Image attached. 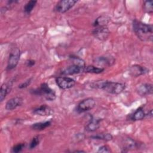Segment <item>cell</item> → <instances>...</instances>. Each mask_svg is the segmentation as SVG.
<instances>
[{
	"instance_id": "17",
	"label": "cell",
	"mask_w": 153,
	"mask_h": 153,
	"mask_svg": "<svg viewBox=\"0 0 153 153\" xmlns=\"http://www.w3.org/2000/svg\"><path fill=\"white\" fill-rule=\"evenodd\" d=\"M12 87V83L8 82L7 83H4L0 89V101L2 102L5 98L7 95L10 92Z\"/></svg>"
},
{
	"instance_id": "28",
	"label": "cell",
	"mask_w": 153,
	"mask_h": 153,
	"mask_svg": "<svg viewBox=\"0 0 153 153\" xmlns=\"http://www.w3.org/2000/svg\"><path fill=\"white\" fill-rule=\"evenodd\" d=\"M32 82V78H29L28 79H27L26 81H25L24 82H22V84H20L19 85V88H24L27 87V86H29L30 85V84Z\"/></svg>"
},
{
	"instance_id": "2",
	"label": "cell",
	"mask_w": 153,
	"mask_h": 153,
	"mask_svg": "<svg viewBox=\"0 0 153 153\" xmlns=\"http://www.w3.org/2000/svg\"><path fill=\"white\" fill-rule=\"evenodd\" d=\"M133 29L137 38L142 41H152L153 38V26L144 23L136 19L133 21Z\"/></svg>"
},
{
	"instance_id": "25",
	"label": "cell",
	"mask_w": 153,
	"mask_h": 153,
	"mask_svg": "<svg viewBox=\"0 0 153 153\" xmlns=\"http://www.w3.org/2000/svg\"><path fill=\"white\" fill-rule=\"evenodd\" d=\"M39 143V136H35L34 137H33V139H32V140L29 144V148L30 149L35 148L36 146H37L38 145Z\"/></svg>"
},
{
	"instance_id": "6",
	"label": "cell",
	"mask_w": 153,
	"mask_h": 153,
	"mask_svg": "<svg viewBox=\"0 0 153 153\" xmlns=\"http://www.w3.org/2000/svg\"><path fill=\"white\" fill-rule=\"evenodd\" d=\"M77 2L75 0H62L59 1L55 6L54 10L58 13H64L70 10Z\"/></svg>"
},
{
	"instance_id": "22",
	"label": "cell",
	"mask_w": 153,
	"mask_h": 153,
	"mask_svg": "<svg viewBox=\"0 0 153 153\" xmlns=\"http://www.w3.org/2000/svg\"><path fill=\"white\" fill-rule=\"evenodd\" d=\"M146 116V114L142 109V108H139L131 116V120L133 121H139L143 119Z\"/></svg>"
},
{
	"instance_id": "12",
	"label": "cell",
	"mask_w": 153,
	"mask_h": 153,
	"mask_svg": "<svg viewBox=\"0 0 153 153\" xmlns=\"http://www.w3.org/2000/svg\"><path fill=\"white\" fill-rule=\"evenodd\" d=\"M136 91L140 96L152 94L153 92L152 85L149 83H142L137 86Z\"/></svg>"
},
{
	"instance_id": "14",
	"label": "cell",
	"mask_w": 153,
	"mask_h": 153,
	"mask_svg": "<svg viewBox=\"0 0 153 153\" xmlns=\"http://www.w3.org/2000/svg\"><path fill=\"white\" fill-rule=\"evenodd\" d=\"M33 112L40 116H49L53 114V110L47 105H42L34 109Z\"/></svg>"
},
{
	"instance_id": "30",
	"label": "cell",
	"mask_w": 153,
	"mask_h": 153,
	"mask_svg": "<svg viewBox=\"0 0 153 153\" xmlns=\"http://www.w3.org/2000/svg\"><path fill=\"white\" fill-rule=\"evenodd\" d=\"M148 117H149L150 118H151V117H152V109H151L150 111L148 112V113L147 114H146V116H148Z\"/></svg>"
},
{
	"instance_id": "27",
	"label": "cell",
	"mask_w": 153,
	"mask_h": 153,
	"mask_svg": "<svg viewBox=\"0 0 153 153\" xmlns=\"http://www.w3.org/2000/svg\"><path fill=\"white\" fill-rule=\"evenodd\" d=\"M98 152H111L110 148L107 145H103L98 149Z\"/></svg>"
},
{
	"instance_id": "8",
	"label": "cell",
	"mask_w": 153,
	"mask_h": 153,
	"mask_svg": "<svg viewBox=\"0 0 153 153\" xmlns=\"http://www.w3.org/2000/svg\"><path fill=\"white\" fill-rule=\"evenodd\" d=\"M56 82L61 89H69L73 87L75 84V81L69 77L59 76L56 78Z\"/></svg>"
},
{
	"instance_id": "10",
	"label": "cell",
	"mask_w": 153,
	"mask_h": 153,
	"mask_svg": "<svg viewBox=\"0 0 153 153\" xmlns=\"http://www.w3.org/2000/svg\"><path fill=\"white\" fill-rule=\"evenodd\" d=\"M129 72L131 76L137 77L149 73V70L145 66H142L139 65H133L130 67Z\"/></svg>"
},
{
	"instance_id": "26",
	"label": "cell",
	"mask_w": 153,
	"mask_h": 153,
	"mask_svg": "<svg viewBox=\"0 0 153 153\" xmlns=\"http://www.w3.org/2000/svg\"><path fill=\"white\" fill-rule=\"evenodd\" d=\"M25 143H19L16 145L12 148V152L14 153H17L21 152L23 149L25 148Z\"/></svg>"
},
{
	"instance_id": "24",
	"label": "cell",
	"mask_w": 153,
	"mask_h": 153,
	"mask_svg": "<svg viewBox=\"0 0 153 153\" xmlns=\"http://www.w3.org/2000/svg\"><path fill=\"white\" fill-rule=\"evenodd\" d=\"M36 3H37L36 1L31 0V1H28L25 4V5L24 6V11H25V13H26V14H29L32 11V10L35 7Z\"/></svg>"
},
{
	"instance_id": "13",
	"label": "cell",
	"mask_w": 153,
	"mask_h": 153,
	"mask_svg": "<svg viewBox=\"0 0 153 153\" xmlns=\"http://www.w3.org/2000/svg\"><path fill=\"white\" fill-rule=\"evenodd\" d=\"M23 102L21 97H14L7 101L5 105V109L7 110H13L17 107L20 106Z\"/></svg>"
},
{
	"instance_id": "9",
	"label": "cell",
	"mask_w": 153,
	"mask_h": 153,
	"mask_svg": "<svg viewBox=\"0 0 153 153\" xmlns=\"http://www.w3.org/2000/svg\"><path fill=\"white\" fill-rule=\"evenodd\" d=\"M85 66H82L76 63H73L71 65H69L67 68H65L62 71V74L63 75H71L74 74H78L84 71V68Z\"/></svg>"
},
{
	"instance_id": "23",
	"label": "cell",
	"mask_w": 153,
	"mask_h": 153,
	"mask_svg": "<svg viewBox=\"0 0 153 153\" xmlns=\"http://www.w3.org/2000/svg\"><path fill=\"white\" fill-rule=\"evenodd\" d=\"M143 11L148 14L153 12V2L152 1H145L143 4Z\"/></svg>"
},
{
	"instance_id": "11",
	"label": "cell",
	"mask_w": 153,
	"mask_h": 153,
	"mask_svg": "<svg viewBox=\"0 0 153 153\" xmlns=\"http://www.w3.org/2000/svg\"><path fill=\"white\" fill-rule=\"evenodd\" d=\"M93 62L102 66H110L115 63V59L114 57L111 56H100L94 59Z\"/></svg>"
},
{
	"instance_id": "7",
	"label": "cell",
	"mask_w": 153,
	"mask_h": 153,
	"mask_svg": "<svg viewBox=\"0 0 153 153\" xmlns=\"http://www.w3.org/2000/svg\"><path fill=\"white\" fill-rule=\"evenodd\" d=\"M109 33L107 26H96L93 30V35L94 36L100 41L106 40L108 38Z\"/></svg>"
},
{
	"instance_id": "31",
	"label": "cell",
	"mask_w": 153,
	"mask_h": 153,
	"mask_svg": "<svg viewBox=\"0 0 153 153\" xmlns=\"http://www.w3.org/2000/svg\"><path fill=\"white\" fill-rule=\"evenodd\" d=\"M75 152H84V151H75Z\"/></svg>"
},
{
	"instance_id": "15",
	"label": "cell",
	"mask_w": 153,
	"mask_h": 153,
	"mask_svg": "<svg viewBox=\"0 0 153 153\" xmlns=\"http://www.w3.org/2000/svg\"><path fill=\"white\" fill-rule=\"evenodd\" d=\"M137 146L138 143L134 139L130 137L125 138L122 142V149L124 152L136 148Z\"/></svg>"
},
{
	"instance_id": "3",
	"label": "cell",
	"mask_w": 153,
	"mask_h": 153,
	"mask_svg": "<svg viewBox=\"0 0 153 153\" xmlns=\"http://www.w3.org/2000/svg\"><path fill=\"white\" fill-rule=\"evenodd\" d=\"M32 93L38 96H42L48 101H53L56 97L54 91L45 82L42 83L39 88L33 90Z\"/></svg>"
},
{
	"instance_id": "21",
	"label": "cell",
	"mask_w": 153,
	"mask_h": 153,
	"mask_svg": "<svg viewBox=\"0 0 153 153\" xmlns=\"http://www.w3.org/2000/svg\"><path fill=\"white\" fill-rule=\"evenodd\" d=\"M91 137L93 139H99L105 141H110L112 139L113 136L111 133H97L95 135H93Z\"/></svg>"
},
{
	"instance_id": "1",
	"label": "cell",
	"mask_w": 153,
	"mask_h": 153,
	"mask_svg": "<svg viewBox=\"0 0 153 153\" xmlns=\"http://www.w3.org/2000/svg\"><path fill=\"white\" fill-rule=\"evenodd\" d=\"M89 86L90 88L101 89L113 94H120L126 88V85L123 83L106 80H100L92 82L90 84Z\"/></svg>"
},
{
	"instance_id": "4",
	"label": "cell",
	"mask_w": 153,
	"mask_h": 153,
	"mask_svg": "<svg viewBox=\"0 0 153 153\" xmlns=\"http://www.w3.org/2000/svg\"><path fill=\"white\" fill-rule=\"evenodd\" d=\"M20 57V50L18 47H14L11 49L7 66V70L13 69L17 65Z\"/></svg>"
},
{
	"instance_id": "16",
	"label": "cell",
	"mask_w": 153,
	"mask_h": 153,
	"mask_svg": "<svg viewBox=\"0 0 153 153\" xmlns=\"http://www.w3.org/2000/svg\"><path fill=\"white\" fill-rule=\"evenodd\" d=\"M102 121V119L97 118H91L89 123L85 127V130L88 132H93L97 130L100 126V122Z\"/></svg>"
},
{
	"instance_id": "5",
	"label": "cell",
	"mask_w": 153,
	"mask_h": 153,
	"mask_svg": "<svg viewBox=\"0 0 153 153\" xmlns=\"http://www.w3.org/2000/svg\"><path fill=\"white\" fill-rule=\"evenodd\" d=\"M95 100L93 98H86L78 103L76 111L78 113H83L92 109L95 106Z\"/></svg>"
},
{
	"instance_id": "29",
	"label": "cell",
	"mask_w": 153,
	"mask_h": 153,
	"mask_svg": "<svg viewBox=\"0 0 153 153\" xmlns=\"http://www.w3.org/2000/svg\"><path fill=\"white\" fill-rule=\"evenodd\" d=\"M35 63V61L33 60H27L26 62V64L27 65V66H29V67H31L32 66H33Z\"/></svg>"
},
{
	"instance_id": "18",
	"label": "cell",
	"mask_w": 153,
	"mask_h": 153,
	"mask_svg": "<svg viewBox=\"0 0 153 153\" xmlns=\"http://www.w3.org/2000/svg\"><path fill=\"white\" fill-rule=\"evenodd\" d=\"M110 21V18L107 16H101L97 18L94 23V27L98 26H107V24Z\"/></svg>"
},
{
	"instance_id": "19",
	"label": "cell",
	"mask_w": 153,
	"mask_h": 153,
	"mask_svg": "<svg viewBox=\"0 0 153 153\" xmlns=\"http://www.w3.org/2000/svg\"><path fill=\"white\" fill-rule=\"evenodd\" d=\"M51 125V121H47L44 122H39L33 124L31 126V128L34 130L37 131H41L42 130H44L47 127H49Z\"/></svg>"
},
{
	"instance_id": "20",
	"label": "cell",
	"mask_w": 153,
	"mask_h": 153,
	"mask_svg": "<svg viewBox=\"0 0 153 153\" xmlns=\"http://www.w3.org/2000/svg\"><path fill=\"white\" fill-rule=\"evenodd\" d=\"M105 70V68H101V67H97L94 65H88L85 67L84 71L87 73H91V74H99L103 72Z\"/></svg>"
}]
</instances>
